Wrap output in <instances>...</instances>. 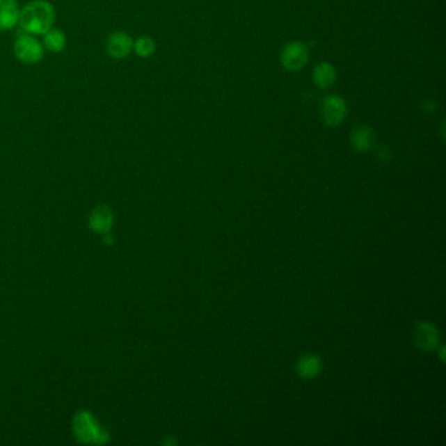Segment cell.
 Here are the masks:
<instances>
[{
  "label": "cell",
  "instance_id": "obj_1",
  "mask_svg": "<svg viewBox=\"0 0 446 446\" xmlns=\"http://www.w3.org/2000/svg\"><path fill=\"white\" fill-rule=\"evenodd\" d=\"M54 22V6L47 0H32L20 10L19 25L33 35H42L53 28Z\"/></svg>",
  "mask_w": 446,
  "mask_h": 446
},
{
  "label": "cell",
  "instance_id": "obj_2",
  "mask_svg": "<svg viewBox=\"0 0 446 446\" xmlns=\"http://www.w3.org/2000/svg\"><path fill=\"white\" fill-rule=\"evenodd\" d=\"M72 429L77 441L80 443L104 444L109 440V433L99 427L95 416L88 411H81L74 417Z\"/></svg>",
  "mask_w": 446,
  "mask_h": 446
},
{
  "label": "cell",
  "instance_id": "obj_3",
  "mask_svg": "<svg viewBox=\"0 0 446 446\" xmlns=\"http://www.w3.org/2000/svg\"><path fill=\"white\" fill-rule=\"evenodd\" d=\"M13 53L16 58L25 65H35L44 59L45 49L33 34L25 33L17 37L13 45Z\"/></svg>",
  "mask_w": 446,
  "mask_h": 446
},
{
  "label": "cell",
  "instance_id": "obj_4",
  "mask_svg": "<svg viewBox=\"0 0 446 446\" xmlns=\"http://www.w3.org/2000/svg\"><path fill=\"white\" fill-rule=\"evenodd\" d=\"M319 114L326 126L337 127L346 120L349 114V108L346 101L340 96L328 95L322 99Z\"/></svg>",
  "mask_w": 446,
  "mask_h": 446
},
{
  "label": "cell",
  "instance_id": "obj_5",
  "mask_svg": "<svg viewBox=\"0 0 446 446\" xmlns=\"http://www.w3.org/2000/svg\"><path fill=\"white\" fill-rule=\"evenodd\" d=\"M309 61V50L304 42L291 41L280 51V65L289 72L303 70Z\"/></svg>",
  "mask_w": 446,
  "mask_h": 446
},
{
  "label": "cell",
  "instance_id": "obj_6",
  "mask_svg": "<svg viewBox=\"0 0 446 446\" xmlns=\"http://www.w3.org/2000/svg\"><path fill=\"white\" fill-rule=\"evenodd\" d=\"M134 49V40L127 33L111 32L106 38V51L114 59H125Z\"/></svg>",
  "mask_w": 446,
  "mask_h": 446
},
{
  "label": "cell",
  "instance_id": "obj_7",
  "mask_svg": "<svg viewBox=\"0 0 446 446\" xmlns=\"http://www.w3.org/2000/svg\"><path fill=\"white\" fill-rule=\"evenodd\" d=\"M415 344L423 351H433L440 342L437 327L429 322H419L414 330Z\"/></svg>",
  "mask_w": 446,
  "mask_h": 446
},
{
  "label": "cell",
  "instance_id": "obj_8",
  "mask_svg": "<svg viewBox=\"0 0 446 446\" xmlns=\"http://www.w3.org/2000/svg\"><path fill=\"white\" fill-rule=\"evenodd\" d=\"M20 10L16 0H0V32L10 31L19 24Z\"/></svg>",
  "mask_w": 446,
  "mask_h": 446
},
{
  "label": "cell",
  "instance_id": "obj_9",
  "mask_svg": "<svg viewBox=\"0 0 446 446\" xmlns=\"http://www.w3.org/2000/svg\"><path fill=\"white\" fill-rule=\"evenodd\" d=\"M89 227L101 234H108L113 227V212L108 206L95 208L89 218Z\"/></svg>",
  "mask_w": 446,
  "mask_h": 446
},
{
  "label": "cell",
  "instance_id": "obj_10",
  "mask_svg": "<svg viewBox=\"0 0 446 446\" xmlns=\"http://www.w3.org/2000/svg\"><path fill=\"white\" fill-rule=\"evenodd\" d=\"M349 142L355 151L367 152L373 145V130L369 126H358L351 132Z\"/></svg>",
  "mask_w": 446,
  "mask_h": 446
},
{
  "label": "cell",
  "instance_id": "obj_11",
  "mask_svg": "<svg viewBox=\"0 0 446 446\" xmlns=\"http://www.w3.org/2000/svg\"><path fill=\"white\" fill-rule=\"evenodd\" d=\"M337 80V71L334 65L327 62L317 65L313 70V81L319 89L333 87Z\"/></svg>",
  "mask_w": 446,
  "mask_h": 446
},
{
  "label": "cell",
  "instance_id": "obj_12",
  "mask_svg": "<svg viewBox=\"0 0 446 446\" xmlns=\"http://www.w3.org/2000/svg\"><path fill=\"white\" fill-rule=\"evenodd\" d=\"M296 370L303 379H314L322 370V361L316 355H305L297 361Z\"/></svg>",
  "mask_w": 446,
  "mask_h": 446
},
{
  "label": "cell",
  "instance_id": "obj_13",
  "mask_svg": "<svg viewBox=\"0 0 446 446\" xmlns=\"http://www.w3.org/2000/svg\"><path fill=\"white\" fill-rule=\"evenodd\" d=\"M42 35H44L42 45L46 50H49L51 53H61L65 49L67 38H65V33L62 32L61 29L51 28Z\"/></svg>",
  "mask_w": 446,
  "mask_h": 446
},
{
  "label": "cell",
  "instance_id": "obj_14",
  "mask_svg": "<svg viewBox=\"0 0 446 446\" xmlns=\"http://www.w3.org/2000/svg\"><path fill=\"white\" fill-rule=\"evenodd\" d=\"M132 51H135V54L141 58H150L152 56L153 53L156 51V44L153 41V38L148 37V35H141L134 41V49Z\"/></svg>",
  "mask_w": 446,
  "mask_h": 446
}]
</instances>
